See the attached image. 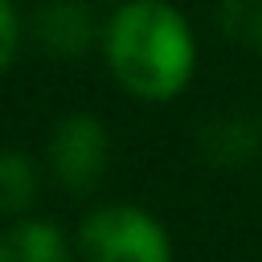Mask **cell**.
Instances as JSON below:
<instances>
[{
	"mask_svg": "<svg viewBox=\"0 0 262 262\" xmlns=\"http://www.w3.org/2000/svg\"><path fill=\"white\" fill-rule=\"evenodd\" d=\"M102 61L115 82L147 102L176 98L196 70V37L168 0H123L102 25Z\"/></svg>",
	"mask_w": 262,
	"mask_h": 262,
	"instance_id": "obj_1",
	"label": "cell"
},
{
	"mask_svg": "<svg viewBox=\"0 0 262 262\" xmlns=\"http://www.w3.org/2000/svg\"><path fill=\"white\" fill-rule=\"evenodd\" d=\"M78 250L86 262H172L168 229L147 209L127 201L86 213L78 229Z\"/></svg>",
	"mask_w": 262,
	"mask_h": 262,
	"instance_id": "obj_2",
	"label": "cell"
},
{
	"mask_svg": "<svg viewBox=\"0 0 262 262\" xmlns=\"http://www.w3.org/2000/svg\"><path fill=\"white\" fill-rule=\"evenodd\" d=\"M111 168V131L90 111H70L49 131V172L70 196H86Z\"/></svg>",
	"mask_w": 262,
	"mask_h": 262,
	"instance_id": "obj_3",
	"label": "cell"
},
{
	"mask_svg": "<svg viewBox=\"0 0 262 262\" xmlns=\"http://www.w3.org/2000/svg\"><path fill=\"white\" fill-rule=\"evenodd\" d=\"M29 33L37 41V49L45 57H57V61H78L102 41V25L94 20L90 4H82V0H45V4H37Z\"/></svg>",
	"mask_w": 262,
	"mask_h": 262,
	"instance_id": "obj_4",
	"label": "cell"
},
{
	"mask_svg": "<svg viewBox=\"0 0 262 262\" xmlns=\"http://www.w3.org/2000/svg\"><path fill=\"white\" fill-rule=\"evenodd\" d=\"M0 262H74V246L53 221L16 217L0 233Z\"/></svg>",
	"mask_w": 262,
	"mask_h": 262,
	"instance_id": "obj_5",
	"label": "cell"
},
{
	"mask_svg": "<svg viewBox=\"0 0 262 262\" xmlns=\"http://www.w3.org/2000/svg\"><path fill=\"white\" fill-rule=\"evenodd\" d=\"M196 147H201V156L213 160V164H246V160L258 156L262 135H258V127H254L250 119H242V115H221V119H213V123L201 127Z\"/></svg>",
	"mask_w": 262,
	"mask_h": 262,
	"instance_id": "obj_6",
	"label": "cell"
},
{
	"mask_svg": "<svg viewBox=\"0 0 262 262\" xmlns=\"http://www.w3.org/2000/svg\"><path fill=\"white\" fill-rule=\"evenodd\" d=\"M41 196V172L20 147H0V217L16 221Z\"/></svg>",
	"mask_w": 262,
	"mask_h": 262,
	"instance_id": "obj_7",
	"label": "cell"
},
{
	"mask_svg": "<svg viewBox=\"0 0 262 262\" xmlns=\"http://www.w3.org/2000/svg\"><path fill=\"white\" fill-rule=\"evenodd\" d=\"M217 25L237 49L262 53V0H221Z\"/></svg>",
	"mask_w": 262,
	"mask_h": 262,
	"instance_id": "obj_8",
	"label": "cell"
},
{
	"mask_svg": "<svg viewBox=\"0 0 262 262\" xmlns=\"http://www.w3.org/2000/svg\"><path fill=\"white\" fill-rule=\"evenodd\" d=\"M16 41H20V20L12 0H0V70H8V61L16 57Z\"/></svg>",
	"mask_w": 262,
	"mask_h": 262,
	"instance_id": "obj_9",
	"label": "cell"
},
{
	"mask_svg": "<svg viewBox=\"0 0 262 262\" xmlns=\"http://www.w3.org/2000/svg\"><path fill=\"white\" fill-rule=\"evenodd\" d=\"M119 4H123V0H119Z\"/></svg>",
	"mask_w": 262,
	"mask_h": 262,
	"instance_id": "obj_10",
	"label": "cell"
}]
</instances>
